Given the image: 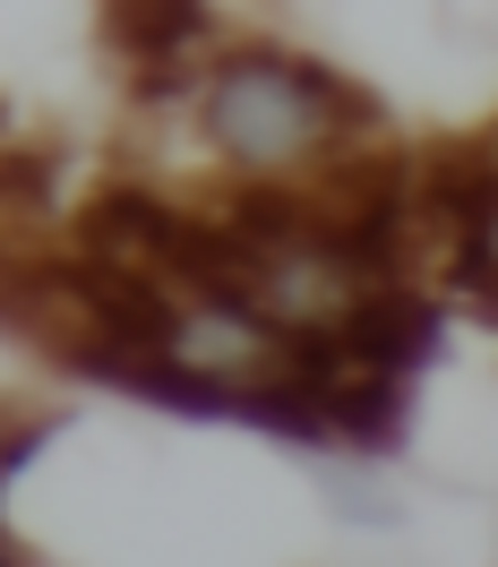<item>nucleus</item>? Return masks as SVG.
I'll use <instances>...</instances> for the list:
<instances>
[{
	"label": "nucleus",
	"mask_w": 498,
	"mask_h": 567,
	"mask_svg": "<svg viewBox=\"0 0 498 567\" xmlns=\"http://www.w3.org/2000/svg\"><path fill=\"white\" fill-rule=\"evenodd\" d=\"M370 121V95L301 52H224L207 78V138L249 173H310L326 146H344Z\"/></svg>",
	"instance_id": "obj_1"
},
{
	"label": "nucleus",
	"mask_w": 498,
	"mask_h": 567,
	"mask_svg": "<svg viewBox=\"0 0 498 567\" xmlns=\"http://www.w3.org/2000/svg\"><path fill=\"white\" fill-rule=\"evenodd\" d=\"M95 18H104V43L112 61L138 78V86H180V78L207 70L215 52V9L207 0H95Z\"/></svg>",
	"instance_id": "obj_2"
}]
</instances>
